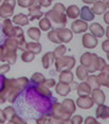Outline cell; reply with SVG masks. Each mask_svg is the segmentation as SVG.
<instances>
[{
	"label": "cell",
	"mask_w": 109,
	"mask_h": 124,
	"mask_svg": "<svg viewBox=\"0 0 109 124\" xmlns=\"http://www.w3.org/2000/svg\"><path fill=\"white\" fill-rule=\"evenodd\" d=\"M54 103V97L45 95L36 88L29 85L26 87L14 102V110L23 120H38L50 113Z\"/></svg>",
	"instance_id": "cell-1"
},
{
	"label": "cell",
	"mask_w": 109,
	"mask_h": 124,
	"mask_svg": "<svg viewBox=\"0 0 109 124\" xmlns=\"http://www.w3.org/2000/svg\"><path fill=\"white\" fill-rule=\"evenodd\" d=\"M7 34L4 33V30H3V26L2 24L0 23V47H2V46L6 44L7 42Z\"/></svg>",
	"instance_id": "cell-2"
}]
</instances>
